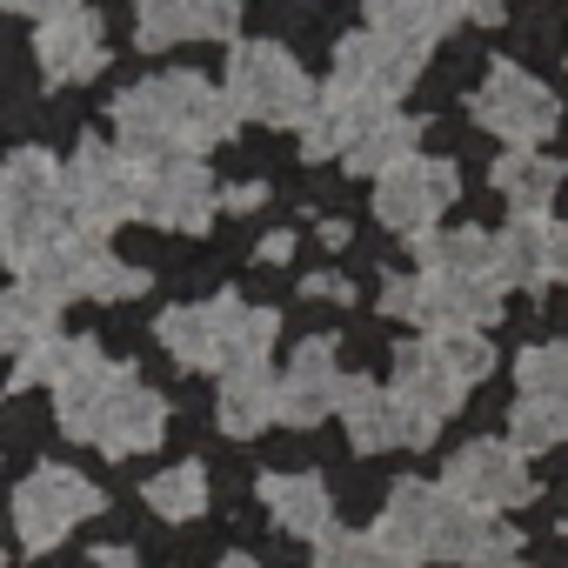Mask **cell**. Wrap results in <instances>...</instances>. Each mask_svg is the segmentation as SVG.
<instances>
[{
	"label": "cell",
	"mask_w": 568,
	"mask_h": 568,
	"mask_svg": "<svg viewBox=\"0 0 568 568\" xmlns=\"http://www.w3.org/2000/svg\"><path fill=\"white\" fill-rule=\"evenodd\" d=\"M234 128H241V114H234L227 88H214L201 74H161V81L114 94V148L134 168H148L161 154H207Z\"/></svg>",
	"instance_id": "cell-1"
},
{
	"label": "cell",
	"mask_w": 568,
	"mask_h": 568,
	"mask_svg": "<svg viewBox=\"0 0 568 568\" xmlns=\"http://www.w3.org/2000/svg\"><path fill=\"white\" fill-rule=\"evenodd\" d=\"M375 541L388 555H402V561H475V568L508 561L521 548V535L508 521L455 501L442 481L435 488L428 481H395L388 488V508L375 521Z\"/></svg>",
	"instance_id": "cell-2"
},
{
	"label": "cell",
	"mask_w": 568,
	"mask_h": 568,
	"mask_svg": "<svg viewBox=\"0 0 568 568\" xmlns=\"http://www.w3.org/2000/svg\"><path fill=\"white\" fill-rule=\"evenodd\" d=\"M54 408H61V428L74 442H94L108 455H148L168 435V402L148 395L134 382V368L108 362L101 348L68 382H54Z\"/></svg>",
	"instance_id": "cell-3"
},
{
	"label": "cell",
	"mask_w": 568,
	"mask_h": 568,
	"mask_svg": "<svg viewBox=\"0 0 568 568\" xmlns=\"http://www.w3.org/2000/svg\"><path fill=\"white\" fill-rule=\"evenodd\" d=\"M68 187H61V161L48 148H21L0 168V261L21 267L34 247H48L54 234H68Z\"/></svg>",
	"instance_id": "cell-4"
},
{
	"label": "cell",
	"mask_w": 568,
	"mask_h": 568,
	"mask_svg": "<svg viewBox=\"0 0 568 568\" xmlns=\"http://www.w3.org/2000/svg\"><path fill=\"white\" fill-rule=\"evenodd\" d=\"M227 101L241 121H261V128H302L322 101V88L302 74V61L288 48H274V41H241L227 54Z\"/></svg>",
	"instance_id": "cell-5"
},
{
	"label": "cell",
	"mask_w": 568,
	"mask_h": 568,
	"mask_svg": "<svg viewBox=\"0 0 568 568\" xmlns=\"http://www.w3.org/2000/svg\"><path fill=\"white\" fill-rule=\"evenodd\" d=\"M382 315L395 322H422L428 335H481L488 322H501V281H475V274H415V281H388L382 288Z\"/></svg>",
	"instance_id": "cell-6"
},
{
	"label": "cell",
	"mask_w": 568,
	"mask_h": 568,
	"mask_svg": "<svg viewBox=\"0 0 568 568\" xmlns=\"http://www.w3.org/2000/svg\"><path fill=\"white\" fill-rule=\"evenodd\" d=\"M61 187H68V221L74 227H94V234H114L121 221H134V201H141V168L114 148V141H81L74 161L61 168Z\"/></svg>",
	"instance_id": "cell-7"
},
{
	"label": "cell",
	"mask_w": 568,
	"mask_h": 568,
	"mask_svg": "<svg viewBox=\"0 0 568 568\" xmlns=\"http://www.w3.org/2000/svg\"><path fill=\"white\" fill-rule=\"evenodd\" d=\"M388 395H395V415H402V448H428L468 388L448 375V362H442L435 342H408V348H395Z\"/></svg>",
	"instance_id": "cell-8"
},
{
	"label": "cell",
	"mask_w": 568,
	"mask_h": 568,
	"mask_svg": "<svg viewBox=\"0 0 568 568\" xmlns=\"http://www.w3.org/2000/svg\"><path fill=\"white\" fill-rule=\"evenodd\" d=\"M455 194H462L455 161H442V154H408V161H395L388 174H375V221L395 227V234H428V227L448 214Z\"/></svg>",
	"instance_id": "cell-9"
},
{
	"label": "cell",
	"mask_w": 568,
	"mask_h": 568,
	"mask_svg": "<svg viewBox=\"0 0 568 568\" xmlns=\"http://www.w3.org/2000/svg\"><path fill=\"white\" fill-rule=\"evenodd\" d=\"M221 207V187L214 174L201 168V154H161L141 168V201H134V221H154V227H174V234H201Z\"/></svg>",
	"instance_id": "cell-10"
},
{
	"label": "cell",
	"mask_w": 568,
	"mask_h": 568,
	"mask_svg": "<svg viewBox=\"0 0 568 568\" xmlns=\"http://www.w3.org/2000/svg\"><path fill=\"white\" fill-rule=\"evenodd\" d=\"M94 508H101V495H94L88 475H74V468H34V475L14 488V528H21V548L48 555V548L68 541Z\"/></svg>",
	"instance_id": "cell-11"
},
{
	"label": "cell",
	"mask_w": 568,
	"mask_h": 568,
	"mask_svg": "<svg viewBox=\"0 0 568 568\" xmlns=\"http://www.w3.org/2000/svg\"><path fill=\"white\" fill-rule=\"evenodd\" d=\"M475 121H481L488 134H501L508 148H535V141H548V134H555L561 101H555L528 68L495 61V68H488V81H481V94H475Z\"/></svg>",
	"instance_id": "cell-12"
},
{
	"label": "cell",
	"mask_w": 568,
	"mask_h": 568,
	"mask_svg": "<svg viewBox=\"0 0 568 568\" xmlns=\"http://www.w3.org/2000/svg\"><path fill=\"white\" fill-rule=\"evenodd\" d=\"M442 488L455 501L481 508V515H501V508H521L535 495V475H528V462H521L515 442H468V448H455Z\"/></svg>",
	"instance_id": "cell-13"
},
{
	"label": "cell",
	"mask_w": 568,
	"mask_h": 568,
	"mask_svg": "<svg viewBox=\"0 0 568 568\" xmlns=\"http://www.w3.org/2000/svg\"><path fill=\"white\" fill-rule=\"evenodd\" d=\"M342 402V368H335V335H315L295 348V368L274 382V422L288 428H315L322 415H335Z\"/></svg>",
	"instance_id": "cell-14"
},
{
	"label": "cell",
	"mask_w": 568,
	"mask_h": 568,
	"mask_svg": "<svg viewBox=\"0 0 568 568\" xmlns=\"http://www.w3.org/2000/svg\"><path fill=\"white\" fill-rule=\"evenodd\" d=\"M422 74V61L415 54H402V48H388L375 28H362V34H348L342 48H335V94H382V101H402L408 94V81Z\"/></svg>",
	"instance_id": "cell-15"
},
{
	"label": "cell",
	"mask_w": 568,
	"mask_h": 568,
	"mask_svg": "<svg viewBox=\"0 0 568 568\" xmlns=\"http://www.w3.org/2000/svg\"><path fill=\"white\" fill-rule=\"evenodd\" d=\"M34 54H41L48 81H94L101 61H108V41H101V21H94L88 8H68V14L41 21Z\"/></svg>",
	"instance_id": "cell-16"
},
{
	"label": "cell",
	"mask_w": 568,
	"mask_h": 568,
	"mask_svg": "<svg viewBox=\"0 0 568 568\" xmlns=\"http://www.w3.org/2000/svg\"><path fill=\"white\" fill-rule=\"evenodd\" d=\"M241 295H214V302H181L161 315V348L187 368H221V342H227V315Z\"/></svg>",
	"instance_id": "cell-17"
},
{
	"label": "cell",
	"mask_w": 568,
	"mask_h": 568,
	"mask_svg": "<svg viewBox=\"0 0 568 568\" xmlns=\"http://www.w3.org/2000/svg\"><path fill=\"white\" fill-rule=\"evenodd\" d=\"M368 28H375L388 48L428 61V54L442 48V34L455 28V8H448V0H368Z\"/></svg>",
	"instance_id": "cell-18"
},
{
	"label": "cell",
	"mask_w": 568,
	"mask_h": 568,
	"mask_svg": "<svg viewBox=\"0 0 568 568\" xmlns=\"http://www.w3.org/2000/svg\"><path fill=\"white\" fill-rule=\"evenodd\" d=\"M261 501L274 508V521L288 535H308V541L335 535V495L322 475H261Z\"/></svg>",
	"instance_id": "cell-19"
},
{
	"label": "cell",
	"mask_w": 568,
	"mask_h": 568,
	"mask_svg": "<svg viewBox=\"0 0 568 568\" xmlns=\"http://www.w3.org/2000/svg\"><path fill=\"white\" fill-rule=\"evenodd\" d=\"M488 181H495V194L515 207V221H541L548 201H555V187H561V161L541 154V148H508Z\"/></svg>",
	"instance_id": "cell-20"
},
{
	"label": "cell",
	"mask_w": 568,
	"mask_h": 568,
	"mask_svg": "<svg viewBox=\"0 0 568 568\" xmlns=\"http://www.w3.org/2000/svg\"><path fill=\"white\" fill-rule=\"evenodd\" d=\"M48 342H61V302L54 295H41V288H8L0 295V355H34V348H48Z\"/></svg>",
	"instance_id": "cell-21"
},
{
	"label": "cell",
	"mask_w": 568,
	"mask_h": 568,
	"mask_svg": "<svg viewBox=\"0 0 568 568\" xmlns=\"http://www.w3.org/2000/svg\"><path fill=\"white\" fill-rule=\"evenodd\" d=\"M335 415L348 422V442H355L362 455L402 448V415H395V395H388V388H375V382H342Z\"/></svg>",
	"instance_id": "cell-22"
},
{
	"label": "cell",
	"mask_w": 568,
	"mask_h": 568,
	"mask_svg": "<svg viewBox=\"0 0 568 568\" xmlns=\"http://www.w3.org/2000/svg\"><path fill=\"white\" fill-rule=\"evenodd\" d=\"M415 141H422V128H415L408 114H395V108H388L382 121H368V128H355V134H348L342 161H348V174H388L395 161L422 154Z\"/></svg>",
	"instance_id": "cell-23"
},
{
	"label": "cell",
	"mask_w": 568,
	"mask_h": 568,
	"mask_svg": "<svg viewBox=\"0 0 568 568\" xmlns=\"http://www.w3.org/2000/svg\"><path fill=\"white\" fill-rule=\"evenodd\" d=\"M495 281L501 288H541L548 274V221H508L495 234Z\"/></svg>",
	"instance_id": "cell-24"
},
{
	"label": "cell",
	"mask_w": 568,
	"mask_h": 568,
	"mask_svg": "<svg viewBox=\"0 0 568 568\" xmlns=\"http://www.w3.org/2000/svg\"><path fill=\"white\" fill-rule=\"evenodd\" d=\"M415 254L428 274H475V281H495V234L481 227H448V234H415Z\"/></svg>",
	"instance_id": "cell-25"
},
{
	"label": "cell",
	"mask_w": 568,
	"mask_h": 568,
	"mask_svg": "<svg viewBox=\"0 0 568 568\" xmlns=\"http://www.w3.org/2000/svg\"><path fill=\"white\" fill-rule=\"evenodd\" d=\"M267 422H274V382H267V368H227L221 375V428L234 442H247Z\"/></svg>",
	"instance_id": "cell-26"
},
{
	"label": "cell",
	"mask_w": 568,
	"mask_h": 568,
	"mask_svg": "<svg viewBox=\"0 0 568 568\" xmlns=\"http://www.w3.org/2000/svg\"><path fill=\"white\" fill-rule=\"evenodd\" d=\"M274 335H281V315H274V308H247V302H234V315H227V342H221V375H227V368H267Z\"/></svg>",
	"instance_id": "cell-27"
},
{
	"label": "cell",
	"mask_w": 568,
	"mask_h": 568,
	"mask_svg": "<svg viewBox=\"0 0 568 568\" xmlns=\"http://www.w3.org/2000/svg\"><path fill=\"white\" fill-rule=\"evenodd\" d=\"M148 508H154L161 521H194V515L207 508V468H201V462L161 468V475L148 481Z\"/></svg>",
	"instance_id": "cell-28"
},
{
	"label": "cell",
	"mask_w": 568,
	"mask_h": 568,
	"mask_svg": "<svg viewBox=\"0 0 568 568\" xmlns=\"http://www.w3.org/2000/svg\"><path fill=\"white\" fill-rule=\"evenodd\" d=\"M508 442L521 455H541V448L568 442V395H521L515 422H508Z\"/></svg>",
	"instance_id": "cell-29"
},
{
	"label": "cell",
	"mask_w": 568,
	"mask_h": 568,
	"mask_svg": "<svg viewBox=\"0 0 568 568\" xmlns=\"http://www.w3.org/2000/svg\"><path fill=\"white\" fill-rule=\"evenodd\" d=\"M88 355H94V342H48V348H34V355H21V362H14V388H34V382H68Z\"/></svg>",
	"instance_id": "cell-30"
},
{
	"label": "cell",
	"mask_w": 568,
	"mask_h": 568,
	"mask_svg": "<svg viewBox=\"0 0 568 568\" xmlns=\"http://www.w3.org/2000/svg\"><path fill=\"white\" fill-rule=\"evenodd\" d=\"M515 382H521V395H568V342L528 348L515 362Z\"/></svg>",
	"instance_id": "cell-31"
},
{
	"label": "cell",
	"mask_w": 568,
	"mask_h": 568,
	"mask_svg": "<svg viewBox=\"0 0 568 568\" xmlns=\"http://www.w3.org/2000/svg\"><path fill=\"white\" fill-rule=\"evenodd\" d=\"M315 568H415V561L388 555L375 535H328L322 555H315Z\"/></svg>",
	"instance_id": "cell-32"
},
{
	"label": "cell",
	"mask_w": 568,
	"mask_h": 568,
	"mask_svg": "<svg viewBox=\"0 0 568 568\" xmlns=\"http://www.w3.org/2000/svg\"><path fill=\"white\" fill-rule=\"evenodd\" d=\"M428 342L442 348V362H448V375H455L462 388H475V382L495 375V348H488L481 335H428Z\"/></svg>",
	"instance_id": "cell-33"
},
{
	"label": "cell",
	"mask_w": 568,
	"mask_h": 568,
	"mask_svg": "<svg viewBox=\"0 0 568 568\" xmlns=\"http://www.w3.org/2000/svg\"><path fill=\"white\" fill-rule=\"evenodd\" d=\"M241 0H187V41H234Z\"/></svg>",
	"instance_id": "cell-34"
},
{
	"label": "cell",
	"mask_w": 568,
	"mask_h": 568,
	"mask_svg": "<svg viewBox=\"0 0 568 568\" xmlns=\"http://www.w3.org/2000/svg\"><path fill=\"white\" fill-rule=\"evenodd\" d=\"M342 148H348L342 114H335L328 101H315V114L302 121V161H328V154H342Z\"/></svg>",
	"instance_id": "cell-35"
},
{
	"label": "cell",
	"mask_w": 568,
	"mask_h": 568,
	"mask_svg": "<svg viewBox=\"0 0 568 568\" xmlns=\"http://www.w3.org/2000/svg\"><path fill=\"white\" fill-rule=\"evenodd\" d=\"M128 295H148V274H141V267H128V261H108V267H101V281L88 288V302H128Z\"/></svg>",
	"instance_id": "cell-36"
},
{
	"label": "cell",
	"mask_w": 568,
	"mask_h": 568,
	"mask_svg": "<svg viewBox=\"0 0 568 568\" xmlns=\"http://www.w3.org/2000/svg\"><path fill=\"white\" fill-rule=\"evenodd\" d=\"M302 295H308V302H355V281H342V274H308Z\"/></svg>",
	"instance_id": "cell-37"
},
{
	"label": "cell",
	"mask_w": 568,
	"mask_h": 568,
	"mask_svg": "<svg viewBox=\"0 0 568 568\" xmlns=\"http://www.w3.org/2000/svg\"><path fill=\"white\" fill-rule=\"evenodd\" d=\"M455 21H481V28H501V0H448Z\"/></svg>",
	"instance_id": "cell-38"
},
{
	"label": "cell",
	"mask_w": 568,
	"mask_h": 568,
	"mask_svg": "<svg viewBox=\"0 0 568 568\" xmlns=\"http://www.w3.org/2000/svg\"><path fill=\"white\" fill-rule=\"evenodd\" d=\"M0 8H14V14H41V21H54V14L81 8V0H0Z\"/></svg>",
	"instance_id": "cell-39"
},
{
	"label": "cell",
	"mask_w": 568,
	"mask_h": 568,
	"mask_svg": "<svg viewBox=\"0 0 568 568\" xmlns=\"http://www.w3.org/2000/svg\"><path fill=\"white\" fill-rule=\"evenodd\" d=\"M261 201H267V187H261V181H241V187H227V201H221V207H234V214H254Z\"/></svg>",
	"instance_id": "cell-40"
},
{
	"label": "cell",
	"mask_w": 568,
	"mask_h": 568,
	"mask_svg": "<svg viewBox=\"0 0 568 568\" xmlns=\"http://www.w3.org/2000/svg\"><path fill=\"white\" fill-rule=\"evenodd\" d=\"M548 274H555V281H568V221H561V227H548Z\"/></svg>",
	"instance_id": "cell-41"
},
{
	"label": "cell",
	"mask_w": 568,
	"mask_h": 568,
	"mask_svg": "<svg viewBox=\"0 0 568 568\" xmlns=\"http://www.w3.org/2000/svg\"><path fill=\"white\" fill-rule=\"evenodd\" d=\"M254 254H261V261H274V267H281V261H288V254H295V234H288V227H281V234H267V241H261V247H254Z\"/></svg>",
	"instance_id": "cell-42"
},
{
	"label": "cell",
	"mask_w": 568,
	"mask_h": 568,
	"mask_svg": "<svg viewBox=\"0 0 568 568\" xmlns=\"http://www.w3.org/2000/svg\"><path fill=\"white\" fill-rule=\"evenodd\" d=\"M94 568H134V548H94Z\"/></svg>",
	"instance_id": "cell-43"
},
{
	"label": "cell",
	"mask_w": 568,
	"mask_h": 568,
	"mask_svg": "<svg viewBox=\"0 0 568 568\" xmlns=\"http://www.w3.org/2000/svg\"><path fill=\"white\" fill-rule=\"evenodd\" d=\"M221 568H261V561H247V555H227V561H221Z\"/></svg>",
	"instance_id": "cell-44"
},
{
	"label": "cell",
	"mask_w": 568,
	"mask_h": 568,
	"mask_svg": "<svg viewBox=\"0 0 568 568\" xmlns=\"http://www.w3.org/2000/svg\"><path fill=\"white\" fill-rule=\"evenodd\" d=\"M488 568H521V561H515V555H508V561H488Z\"/></svg>",
	"instance_id": "cell-45"
}]
</instances>
